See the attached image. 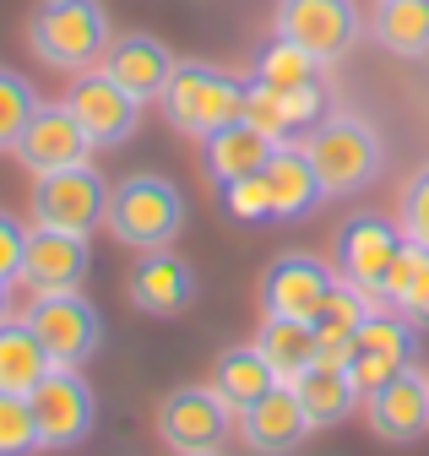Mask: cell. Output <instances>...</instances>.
Wrapping results in <instances>:
<instances>
[{"instance_id": "obj_1", "label": "cell", "mask_w": 429, "mask_h": 456, "mask_svg": "<svg viewBox=\"0 0 429 456\" xmlns=\"http://www.w3.org/2000/svg\"><path fill=\"white\" fill-rule=\"evenodd\" d=\"M109 44H115V28H109L103 0H38L28 17V49L49 71L82 77L103 66Z\"/></svg>"}, {"instance_id": "obj_2", "label": "cell", "mask_w": 429, "mask_h": 456, "mask_svg": "<svg viewBox=\"0 0 429 456\" xmlns=\"http://www.w3.org/2000/svg\"><path fill=\"white\" fill-rule=\"evenodd\" d=\"M304 152L315 163L327 196H353L381 175V131L353 109H327L304 131Z\"/></svg>"}, {"instance_id": "obj_3", "label": "cell", "mask_w": 429, "mask_h": 456, "mask_svg": "<svg viewBox=\"0 0 429 456\" xmlns=\"http://www.w3.org/2000/svg\"><path fill=\"white\" fill-rule=\"evenodd\" d=\"M245 93L250 82L218 71V66H201V61H174V77L164 87V98H158V109H164V120L185 136H212V131H223L234 126L239 114H245Z\"/></svg>"}, {"instance_id": "obj_4", "label": "cell", "mask_w": 429, "mask_h": 456, "mask_svg": "<svg viewBox=\"0 0 429 456\" xmlns=\"http://www.w3.org/2000/svg\"><path fill=\"white\" fill-rule=\"evenodd\" d=\"M103 223H109V234L125 250H164L185 228V196L164 175H131V180H120L109 191Z\"/></svg>"}, {"instance_id": "obj_5", "label": "cell", "mask_w": 429, "mask_h": 456, "mask_svg": "<svg viewBox=\"0 0 429 456\" xmlns=\"http://www.w3.org/2000/svg\"><path fill=\"white\" fill-rule=\"evenodd\" d=\"M33 424H38V445L44 451H71L87 440L93 419H98V403H93V386L82 375V364H55L33 391Z\"/></svg>"}, {"instance_id": "obj_6", "label": "cell", "mask_w": 429, "mask_h": 456, "mask_svg": "<svg viewBox=\"0 0 429 456\" xmlns=\"http://www.w3.org/2000/svg\"><path fill=\"white\" fill-rule=\"evenodd\" d=\"M234 403L218 386H180L158 403V440H164L174 456L190 451H218L234 429Z\"/></svg>"}, {"instance_id": "obj_7", "label": "cell", "mask_w": 429, "mask_h": 456, "mask_svg": "<svg viewBox=\"0 0 429 456\" xmlns=\"http://www.w3.org/2000/svg\"><path fill=\"white\" fill-rule=\"evenodd\" d=\"M22 321L33 326V337L44 342V354L55 364H87L103 342V315L82 289L77 294H33Z\"/></svg>"}, {"instance_id": "obj_8", "label": "cell", "mask_w": 429, "mask_h": 456, "mask_svg": "<svg viewBox=\"0 0 429 456\" xmlns=\"http://www.w3.org/2000/svg\"><path fill=\"white\" fill-rule=\"evenodd\" d=\"M109 212V185L93 163H71L55 175H33V223L66 228V234H93Z\"/></svg>"}, {"instance_id": "obj_9", "label": "cell", "mask_w": 429, "mask_h": 456, "mask_svg": "<svg viewBox=\"0 0 429 456\" xmlns=\"http://www.w3.org/2000/svg\"><path fill=\"white\" fill-rule=\"evenodd\" d=\"M359 33H364V22H359L353 0H278V17H272V38L310 49L320 66L343 61L359 44Z\"/></svg>"}, {"instance_id": "obj_10", "label": "cell", "mask_w": 429, "mask_h": 456, "mask_svg": "<svg viewBox=\"0 0 429 456\" xmlns=\"http://www.w3.org/2000/svg\"><path fill=\"white\" fill-rule=\"evenodd\" d=\"M413 354H418V326H413L402 310L375 305V310L359 321L348 375H353V386L369 396L375 386H386L397 370H408V364H413Z\"/></svg>"}, {"instance_id": "obj_11", "label": "cell", "mask_w": 429, "mask_h": 456, "mask_svg": "<svg viewBox=\"0 0 429 456\" xmlns=\"http://www.w3.org/2000/svg\"><path fill=\"white\" fill-rule=\"evenodd\" d=\"M66 109L77 114V126L87 131L93 147H120L125 136H136V120H142V103L109 71H103V66H93V71H82L71 82Z\"/></svg>"}, {"instance_id": "obj_12", "label": "cell", "mask_w": 429, "mask_h": 456, "mask_svg": "<svg viewBox=\"0 0 429 456\" xmlns=\"http://www.w3.org/2000/svg\"><path fill=\"white\" fill-rule=\"evenodd\" d=\"M93 272V245L87 234H66V228H28V250H22V277L33 294H77Z\"/></svg>"}, {"instance_id": "obj_13", "label": "cell", "mask_w": 429, "mask_h": 456, "mask_svg": "<svg viewBox=\"0 0 429 456\" xmlns=\"http://www.w3.org/2000/svg\"><path fill=\"white\" fill-rule=\"evenodd\" d=\"M337 289V266H327L320 256H304V250H288L266 266L261 277V305L266 315H294V321H315L320 305L332 299Z\"/></svg>"}, {"instance_id": "obj_14", "label": "cell", "mask_w": 429, "mask_h": 456, "mask_svg": "<svg viewBox=\"0 0 429 456\" xmlns=\"http://www.w3.org/2000/svg\"><path fill=\"white\" fill-rule=\"evenodd\" d=\"M364 424L375 440L386 445H413L429 435V375L424 370H397L386 386H375L364 396Z\"/></svg>"}, {"instance_id": "obj_15", "label": "cell", "mask_w": 429, "mask_h": 456, "mask_svg": "<svg viewBox=\"0 0 429 456\" xmlns=\"http://www.w3.org/2000/svg\"><path fill=\"white\" fill-rule=\"evenodd\" d=\"M397 250H402V228L364 212V217L343 223V234H337V277L348 289H359L364 299L381 305V282H386Z\"/></svg>"}, {"instance_id": "obj_16", "label": "cell", "mask_w": 429, "mask_h": 456, "mask_svg": "<svg viewBox=\"0 0 429 456\" xmlns=\"http://www.w3.org/2000/svg\"><path fill=\"white\" fill-rule=\"evenodd\" d=\"M201 294V282H196V266L180 261L169 245L164 250H142V261L131 266L125 277V299L142 310V315H158V321H169V315H185Z\"/></svg>"}, {"instance_id": "obj_17", "label": "cell", "mask_w": 429, "mask_h": 456, "mask_svg": "<svg viewBox=\"0 0 429 456\" xmlns=\"http://www.w3.org/2000/svg\"><path fill=\"white\" fill-rule=\"evenodd\" d=\"M12 152H17V163L28 168V175H55V168L87 163L93 142H87V131L77 126V114L66 103H38Z\"/></svg>"}, {"instance_id": "obj_18", "label": "cell", "mask_w": 429, "mask_h": 456, "mask_svg": "<svg viewBox=\"0 0 429 456\" xmlns=\"http://www.w3.org/2000/svg\"><path fill=\"white\" fill-rule=\"evenodd\" d=\"M103 71H109L136 103H158L169 77H174V49L152 33H120L109 44V54H103Z\"/></svg>"}, {"instance_id": "obj_19", "label": "cell", "mask_w": 429, "mask_h": 456, "mask_svg": "<svg viewBox=\"0 0 429 456\" xmlns=\"http://www.w3.org/2000/svg\"><path fill=\"white\" fill-rule=\"evenodd\" d=\"M239 435H245V445L261 451V456H288V451L310 435V419H304V408H299V391L278 380L266 396H255V403L239 413Z\"/></svg>"}, {"instance_id": "obj_20", "label": "cell", "mask_w": 429, "mask_h": 456, "mask_svg": "<svg viewBox=\"0 0 429 456\" xmlns=\"http://www.w3.org/2000/svg\"><path fill=\"white\" fill-rule=\"evenodd\" d=\"M261 180H266V196H272V217H304L327 201V185H320L304 142H278V152L261 168Z\"/></svg>"}, {"instance_id": "obj_21", "label": "cell", "mask_w": 429, "mask_h": 456, "mask_svg": "<svg viewBox=\"0 0 429 456\" xmlns=\"http://www.w3.org/2000/svg\"><path fill=\"white\" fill-rule=\"evenodd\" d=\"M272 152H278V136L261 131L255 120H245V114H239L234 126H223V131L206 136V175H212V185H234L245 175H261Z\"/></svg>"}, {"instance_id": "obj_22", "label": "cell", "mask_w": 429, "mask_h": 456, "mask_svg": "<svg viewBox=\"0 0 429 456\" xmlns=\"http://www.w3.org/2000/svg\"><path fill=\"white\" fill-rule=\"evenodd\" d=\"M294 391H299V408H304L310 429H332V424H343L364 403V391L353 386L348 364H320V359L294 380Z\"/></svg>"}, {"instance_id": "obj_23", "label": "cell", "mask_w": 429, "mask_h": 456, "mask_svg": "<svg viewBox=\"0 0 429 456\" xmlns=\"http://www.w3.org/2000/svg\"><path fill=\"white\" fill-rule=\"evenodd\" d=\"M255 348H261V359L272 364V375L283 380V386H294L310 364H315V321H294V315H266L261 321V331H255Z\"/></svg>"}, {"instance_id": "obj_24", "label": "cell", "mask_w": 429, "mask_h": 456, "mask_svg": "<svg viewBox=\"0 0 429 456\" xmlns=\"http://www.w3.org/2000/svg\"><path fill=\"white\" fill-rule=\"evenodd\" d=\"M49 370H55V359L44 354V342L33 337V326H28L22 315L0 321V391L28 396Z\"/></svg>"}, {"instance_id": "obj_25", "label": "cell", "mask_w": 429, "mask_h": 456, "mask_svg": "<svg viewBox=\"0 0 429 456\" xmlns=\"http://www.w3.org/2000/svg\"><path fill=\"white\" fill-rule=\"evenodd\" d=\"M369 38L392 54H402V61L429 54V0H375Z\"/></svg>"}, {"instance_id": "obj_26", "label": "cell", "mask_w": 429, "mask_h": 456, "mask_svg": "<svg viewBox=\"0 0 429 456\" xmlns=\"http://www.w3.org/2000/svg\"><path fill=\"white\" fill-rule=\"evenodd\" d=\"M381 305L402 310L413 326H429V250L424 245L402 240V250H397V261L381 282Z\"/></svg>"}, {"instance_id": "obj_27", "label": "cell", "mask_w": 429, "mask_h": 456, "mask_svg": "<svg viewBox=\"0 0 429 456\" xmlns=\"http://www.w3.org/2000/svg\"><path fill=\"white\" fill-rule=\"evenodd\" d=\"M212 386H218L229 403H234V413H245L255 396H266L278 386V375H272V364L261 359V348L250 342V348H229L223 359H218V370H212Z\"/></svg>"}, {"instance_id": "obj_28", "label": "cell", "mask_w": 429, "mask_h": 456, "mask_svg": "<svg viewBox=\"0 0 429 456\" xmlns=\"http://www.w3.org/2000/svg\"><path fill=\"white\" fill-rule=\"evenodd\" d=\"M315 71H320V61L310 49H299V44H288V38H272L261 54H255V82H266V87H278V93H294V87H310L315 82Z\"/></svg>"}, {"instance_id": "obj_29", "label": "cell", "mask_w": 429, "mask_h": 456, "mask_svg": "<svg viewBox=\"0 0 429 456\" xmlns=\"http://www.w3.org/2000/svg\"><path fill=\"white\" fill-rule=\"evenodd\" d=\"M44 98L33 93V82L22 77V71H12V66H0V152H12L17 147V136H22V126L33 120V109H38Z\"/></svg>"}, {"instance_id": "obj_30", "label": "cell", "mask_w": 429, "mask_h": 456, "mask_svg": "<svg viewBox=\"0 0 429 456\" xmlns=\"http://www.w3.org/2000/svg\"><path fill=\"white\" fill-rule=\"evenodd\" d=\"M38 445V424H33V403L17 391H0V456H33Z\"/></svg>"}, {"instance_id": "obj_31", "label": "cell", "mask_w": 429, "mask_h": 456, "mask_svg": "<svg viewBox=\"0 0 429 456\" xmlns=\"http://www.w3.org/2000/svg\"><path fill=\"white\" fill-rule=\"evenodd\" d=\"M397 228H402L408 245L429 250V163L418 168V175L402 185V196H397Z\"/></svg>"}, {"instance_id": "obj_32", "label": "cell", "mask_w": 429, "mask_h": 456, "mask_svg": "<svg viewBox=\"0 0 429 456\" xmlns=\"http://www.w3.org/2000/svg\"><path fill=\"white\" fill-rule=\"evenodd\" d=\"M223 207L245 223H261V217H272V196H266V180L261 175H245L234 185H223Z\"/></svg>"}, {"instance_id": "obj_33", "label": "cell", "mask_w": 429, "mask_h": 456, "mask_svg": "<svg viewBox=\"0 0 429 456\" xmlns=\"http://www.w3.org/2000/svg\"><path fill=\"white\" fill-rule=\"evenodd\" d=\"M22 250H28V228L12 212H0V282L22 277Z\"/></svg>"}, {"instance_id": "obj_34", "label": "cell", "mask_w": 429, "mask_h": 456, "mask_svg": "<svg viewBox=\"0 0 429 456\" xmlns=\"http://www.w3.org/2000/svg\"><path fill=\"white\" fill-rule=\"evenodd\" d=\"M0 321H12V282H0Z\"/></svg>"}, {"instance_id": "obj_35", "label": "cell", "mask_w": 429, "mask_h": 456, "mask_svg": "<svg viewBox=\"0 0 429 456\" xmlns=\"http://www.w3.org/2000/svg\"><path fill=\"white\" fill-rule=\"evenodd\" d=\"M190 456H223V451H190Z\"/></svg>"}]
</instances>
